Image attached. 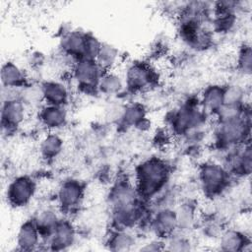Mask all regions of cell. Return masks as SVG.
<instances>
[{
    "mask_svg": "<svg viewBox=\"0 0 252 252\" xmlns=\"http://www.w3.org/2000/svg\"><path fill=\"white\" fill-rule=\"evenodd\" d=\"M113 228L132 229L142 223L147 216L144 201L135 185L129 180L117 181L107 195Z\"/></svg>",
    "mask_w": 252,
    "mask_h": 252,
    "instance_id": "1",
    "label": "cell"
},
{
    "mask_svg": "<svg viewBox=\"0 0 252 252\" xmlns=\"http://www.w3.org/2000/svg\"><path fill=\"white\" fill-rule=\"evenodd\" d=\"M171 176L169 163L158 157H151L138 163L134 170V185L146 202H152L167 188Z\"/></svg>",
    "mask_w": 252,
    "mask_h": 252,
    "instance_id": "2",
    "label": "cell"
},
{
    "mask_svg": "<svg viewBox=\"0 0 252 252\" xmlns=\"http://www.w3.org/2000/svg\"><path fill=\"white\" fill-rule=\"evenodd\" d=\"M251 111L243 115L221 121H215L214 142L220 151H226L250 142Z\"/></svg>",
    "mask_w": 252,
    "mask_h": 252,
    "instance_id": "3",
    "label": "cell"
},
{
    "mask_svg": "<svg viewBox=\"0 0 252 252\" xmlns=\"http://www.w3.org/2000/svg\"><path fill=\"white\" fill-rule=\"evenodd\" d=\"M209 116L202 109L198 97L188 98L170 114L167 123L173 135L184 137L191 131L204 128Z\"/></svg>",
    "mask_w": 252,
    "mask_h": 252,
    "instance_id": "4",
    "label": "cell"
},
{
    "mask_svg": "<svg viewBox=\"0 0 252 252\" xmlns=\"http://www.w3.org/2000/svg\"><path fill=\"white\" fill-rule=\"evenodd\" d=\"M197 180L204 196L215 200L229 188L232 177L220 161L207 160L199 165Z\"/></svg>",
    "mask_w": 252,
    "mask_h": 252,
    "instance_id": "5",
    "label": "cell"
},
{
    "mask_svg": "<svg viewBox=\"0 0 252 252\" xmlns=\"http://www.w3.org/2000/svg\"><path fill=\"white\" fill-rule=\"evenodd\" d=\"M122 74L125 82V92L132 94L148 92L158 83L157 69L144 60H135L128 63Z\"/></svg>",
    "mask_w": 252,
    "mask_h": 252,
    "instance_id": "6",
    "label": "cell"
},
{
    "mask_svg": "<svg viewBox=\"0 0 252 252\" xmlns=\"http://www.w3.org/2000/svg\"><path fill=\"white\" fill-rule=\"evenodd\" d=\"M71 79L81 93L98 94V82L103 74L102 69L94 59H79L71 64Z\"/></svg>",
    "mask_w": 252,
    "mask_h": 252,
    "instance_id": "7",
    "label": "cell"
},
{
    "mask_svg": "<svg viewBox=\"0 0 252 252\" xmlns=\"http://www.w3.org/2000/svg\"><path fill=\"white\" fill-rule=\"evenodd\" d=\"M86 193L85 184L77 178L63 180L56 192L57 208L61 215L69 217L79 210Z\"/></svg>",
    "mask_w": 252,
    "mask_h": 252,
    "instance_id": "8",
    "label": "cell"
},
{
    "mask_svg": "<svg viewBox=\"0 0 252 252\" xmlns=\"http://www.w3.org/2000/svg\"><path fill=\"white\" fill-rule=\"evenodd\" d=\"M36 191V181L30 175L22 174L15 176L9 181L5 190V197L9 206L21 209L31 204Z\"/></svg>",
    "mask_w": 252,
    "mask_h": 252,
    "instance_id": "9",
    "label": "cell"
},
{
    "mask_svg": "<svg viewBox=\"0 0 252 252\" xmlns=\"http://www.w3.org/2000/svg\"><path fill=\"white\" fill-rule=\"evenodd\" d=\"M224 152L225 155L221 164L232 178H245L250 175L252 168L250 142Z\"/></svg>",
    "mask_w": 252,
    "mask_h": 252,
    "instance_id": "10",
    "label": "cell"
},
{
    "mask_svg": "<svg viewBox=\"0 0 252 252\" xmlns=\"http://www.w3.org/2000/svg\"><path fill=\"white\" fill-rule=\"evenodd\" d=\"M30 108L20 99L2 100L1 103V129L3 134L8 136L15 133L24 125Z\"/></svg>",
    "mask_w": 252,
    "mask_h": 252,
    "instance_id": "11",
    "label": "cell"
},
{
    "mask_svg": "<svg viewBox=\"0 0 252 252\" xmlns=\"http://www.w3.org/2000/svg\"><path fill=\"white\" fill-rule=\"evenodd\" d=\"M77 239V229L69 217L62 216L48 239L43 243L48 250L64 251L71 248Z\"/></svg>",
    "mask_w": 252,
    "mask_h": 252,
    "instance_id": "12",
    "label": "cell"
},
{
    "mask_svg": "<svg viewBox=\"0 0 252 252\" xmlns=\"http://www.w3.org/2000/svg\"><path fill=\"white\" fill-rule=\"evenodd\" d=\"M149 228L157 238L166 239L178 230L174 208L156 209L149 219Z\"/></svg>",
    "mask_w": 252,
    "mask_h": 252,
    "instance_id": "13",
    "label": "cell"
},
{
    "mask_svg": "<svg viewBox=\"0 0 252 252\" xmlns=\"http://www.w3.org/2000/svg\"><path fill=\"white\" fill-rule=\"evenodd\" d=\"M89 32L74 29L64 32L59 39V48L63 55L71 58L72 62L86 57V46Z\"/></svg>",
    "mask_w": 252,
    "mask_h": 252,
    "instance_id": "14",
    "label": "cell"
},
{
    "mask_svg": "<svg viewBox=\"0 0 252 252\" xmlns=\"http://www.w3.org/2000/svg\"><path fill=\"white\" fill-rule=\"evenodd\" d=\"M36 117L47 132H58L68 123L67 107L43 103L38 107Z\"/></svg>",
    "mask_w": 252,
    "mask_h": 252,
    "instance_id": "15",
    "label": "cell"
},
{
    "mask_svg": "<svg viewBox=\"0 0 252 252\" xmlns=\"http://www.w3.org/2000/svg\"><path fill=\"white\" fill-rule=\"evenodd\" d=\"M43 103L67 107L71 100L70 88L61 80L49 79L40 83Z\"/></svg>",
    "mask_w": 252,
    "mask_h": 252,
    "instance_id": "16",
    "label": "cell"
},
{
    "mask_svg": "<svg viewBox=\"0 0 252 252\" xmlns=\"http://www.w3.org/2000/svg\"><path fill=\"white\" fill-rule=\"evenodd\" d=\"M16 244L20 251L37 250L42 244L39 230L32 218L23 221L19 226L16 233Z\"/></svg>",
    "mask_w": 252,
    "mask_h": 252,
    "instance_id": "17",
    "label": "cell"
},
{
    "mask_svg": "<svg viewBox=\"0 0 252 252\" xmlns=\"http://www.w3.org/2000/svg\"><path fill=\"white\" fill-rule=\"evenodd\" d=\"M223 90L224 85L214 83L206 86L200 93L199 103L209 117H214L223 105Z\"/></svg>",
    "mask_w": 252,
    "mask_h": 252,
    "instance_id": "18",
    "label": "cell"
},
{
    "mask_svg": "<svg viewBox=\"0 0 252 252\" xmlns=\"http://www.w3.org/2000/svg\"><path fill=\"white\" fill-rule=\"evenodd\" d=\"M219 248L222 251L241 252L251 245L250 236L239 228L228 227L221 230L219 237Z\"/></svg>",
    "mask_w": 252,
    "mask_h": 252,
    "instance_id": "19",
    "label": "cell"
},
{
    "mask_svg": "<svg viewBox=\"0 0 252 252\" xmlns=\"http://www.w3.org/2000/svg\"><path fill=\"white\" fill-rule=\"evenodd\" d=\"M38 155L46 162L55 160L64 150V139L58 132H46L38 142Z\"/></svg>",
    "mask_w": 252,
    "mask_h": 252,
    "instance_id": "20",
    "label": "cell"
},
{
    "mask_svg": "<svg viewBox=\"0 0 252 252\" xmlns=\"http://www.w3.org/2000/svg\"><path fill=\"white\" fill-rule=\"evenodd\" d=\"M0 79L3 88L22 89L30 83L24 69L12 60H7L2 64Z\"/></svg>",
    "mask_w": 252,
    "mask_h": 252,
    "instance_id": "21",
    "label": "cell"
},
{
    "mask_svg": "<svg viewBox=\"0 0 252 252\" xmlns=\"http://www.w3.org/2000/svg\"><path fill=\"white\" fill-rule=\"evenodd\" d=\"M60 211L52 207L41 208L32 219L36 224L39 233L42 238V244L48 239L52 233L55 225L59 221L62 216H60Z\"/></svg>",
    "mask_w": 252,
    "mask_h": 252,
    "instance_id": "22",
    "label": "cell"
},
{
    "mask_svg": "<svg viewBox=\"0 0 252 252\" xmlns=\"http://www.w3.org/2000/svg\"><path fill=\"white\" fill-rule=\"evenodd\" d=\"M98 94L105 96H117L125 92V82L123 74L116 70L103 72L97 86Z\"/></svg>",
    "mask_w": 252,
    "mask_h": 252,
    "instance_id": "23",
    "label": "cell"
},
{
    "mask_svg": "<svg viewBox=\"0 0 252 252\" xmlns=\"http://www.w3.org/2000/svg\"><path fill=\"white\" fill-rule=\"evenodd\" d=\"M175 209L178 230L187 232L191 229L198 219V209L192 201H184Z\"/></svg>",
    "mask_w": 252,
    "mask_h": 252,
    "instance_id": "24",
    "label": "cell"
},
{
    "mask_svg": "<svg viewBox=\"0 0 252 252\" xmlns=\"http://www.w3.org/2000/svg\"><path fill=\"white\" fill-rule=\"evenodd\" d=\"M121 54L119 49L111 43L102 42L95 61L103 72L115 70L119 65Z\"/></svg>",
    "mask_w": 252,
    "mask_h": 252,
    "instance_id": "25",
    "label": "cell"
},
{
    "mask_svg": "<svg viewBox=\"0 0 252 252\" xmlns=\"http://www.w3.org/2000/svg\"><path fill=\"white\" fill-rule=\"evenodd\" d=\"M146 117H148V112L145 104L139 101H132L123 106L119 120L123 126L127 128H134Z\"/></svg>",
    "mask_w": 252,
    "mask_h": 252,
    "instance_id": "26",
    "label": "cell"
},
{
    "mask_svg": "<svg viewBox=\"0 0 252 252\" xmlns=\"http://www.w3.org/2000/svg\"><path fill=\"white\" fill-rule=\"evenodd\" d=\"M137 240L131 229H115L110 232L107 238V245L113 251H128L131 250Z\"/></svg>",
    "mask_w": 252,
    "mask_h": 252,
    "instance_id": "27",
    "label": "cell"
},
{
    "mask_svg": "<svg viewBox=\"0 0 252 252\" xmlns=\"http://www.w3.org/2000/svg\"><path fill=\"white\" fill-rule=\"evenodd\" d=\"M236 69L244 77L251 75L252 71V50L249 43H242L236 52Z\"/></svg>",
    "mask_w": 252,
    "mask_h": 252,
    "instance_id": "28",
    "label": "cell"
},
{
    "mask_svg": "<svg viewBox=\"0 0 252 252\" xmlns=\"http://www.w3.org/2000/svg\"><path fill=\"white\" fill-rule=\"evenodd\" d=\"M247 93L245 88L237 83L224 85L223 104H245Z\"/></svg>",
    "mask_w": 252,
    "mask_h": 252,
    "instance_id": "29",
    "label": "cell"
},
{
    "mask_svg": "<svg viewBox=\"0 0 252 252\" xmlns=\"http://www.w3.org/2000/svg\"><path fill=\"white\" fill-rule=\"evenodd\" d=\"M163 241L164 249L169 251H188L191 250V246L193 245L186 232L180 230L175 231Z\"/></svg>",
    "mask_w": 252,
    "mask_h": 252,
    "instance_id": "30",
    "label": "cell"
},
{
    "mask_svg": "<svg viewBox=\"0 0 252 252\" xmlns=\"http://www.w3.org/2000/svg\"><path fill=\"white\" fill-rule=\"evenodd\" d=\"M163 249H164V241L159 238L151 240L150 242L145 243L144 246L140 248V250L142 251H158V250H163Z\"/></svg>",
    "mask_w": 252,
    "mask_h": 252,
    "instance_id": "31",
    "label": "cell"
}]
</instances>
